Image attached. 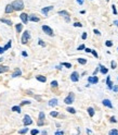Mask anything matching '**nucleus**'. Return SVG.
<instances>
[{
    "mask_svg": "<svg viewBox=\"0 0 118 135\" xmlns=\"http://www.w3.org/2000/svg\"><path fill=\"white\" fill-rule=\"evenodd\" d=\"M106 85H107V88H108V89H113L114 83L111 81V76L110 75H107V77H106Z\"/></svg>",
    "mask_w": 118,
    "mask_h": 135,
    "instance_id": "13",
    "label": "nucleus"
},
{
    "mask_svg": "<svg viewBox=\"0 0 118 135\" xmlns=\"http://www.w3.org/2000/svg\"><path fill=\"white\" fill-rule=\"evenodd\" d=\"M77 61H78V63H80V64H86L87 63V60L84 59V58H78Z\"/></svg>",
    "mask_w": 118,
    "mask_h": 135,
    "instance_id": "29",
    "label": "nucleus"
},
{
    "mask_svg": "<svg viewBox=\"0 0 118 135\" xmlns=\"http://www.w3.org/2000/svg\"><path fill=\"white\" fill-rule=\"evenodd\" d=\"M50 116L52 117V118H56V117L60 116V113H59L58 111H51V112H50Z\"/></svg>",
    "mask_w": 118,
    "mask_h": 135,
    "instance_id": "28",
    "label": "nucleus"
},
{
    "mask_svg": "<svg viewBox=\"0 0 118 135\" xmlns=\"http://www.w3.org/2000/svg\"><path fill=\"white\" fill-rule=\"evenodd\" d=\"M37 125H38V126H43V125H44V121H39V120H38Z\"/></svg>",
    "mask_w": 118,
    "mask_h": 135,
    "instance_id": "44",
    "label": "nucleus"
},
{
    "mask_svg": "<svg viewBox=\"0 0 118 135\" xmlns=\"http://www.w3.org/2000/svg\"><path fill=\"white\" fill-rule=\"evenodd\" d=\"M55 69H58V70H62V64L56 65V66H55Z\"/></svg>",
    "mask_w": 118,
    "mask_h": 135,
    "instance_id": "55",
    "label": "nucleus"
},
{
    "mask_svg": "<svg viewBox=\"0 0 118 135\" xmlns=\"http://www.w3.org/2000/svg\"><path fill=\"white\" fill-rule=\"evenodd\" d=\"M86 49V46L84 45V44H81V45H79L78 47H77V50L78 51H80V50H85Z\"/></svg>",
    "mask_w": 118,
    "mask_h": 135,
    "instance_id": "36",
    "label": "nucleus"
},
{
    "mask_svg": "<svg viewBox=\"0 0 118 135\" xmlns=\"http://www.w3.org/2000/svg\"><path fill=\"white\" fill-rule=\"evenodd\" d=\"M64 19H65V22H67V23L70 22V15H69V17H65Z\"/></svg>",
    "mask_w": 118,
    "mask_h": 135,
    "instance_id": "51",
    "label": "nucleus"
},
{
    "mask_svg": "<svg viewBox=\"0 0 118 135\" xmlns=\"http://www.w3.org/2000/svg\"><path fill=\"white\" fill-rule=\"evenodd\" d=\"M102 103H103V106L110 108V109H113V103H112V101L110 99H103L102 100Z\"/></svg>",
    "mask_w": 118,
    "mask_h": 135,
    "instance_id": "12",
    "label": "nucleus"
},
{
    "mask_svg": "<svg viewBox=\"0 0 118 135\" xmlns=\"http://www.w3.org/2000/svg\"><path fill=\"white\" fill-rule=\"evenodd\" d=\"M117 81H118V77H117Z\"/></svg>",
    "mask_w": 118,
    "mask_h": 135,
    "instance_id": "63",
    "label": "nucleus"
},
{
    "mask_svg": "<svg viewBox=\"0 0 118 135\" xmlns=\"http://www.w3.org/2000/svg\"><path fill=\"white\" fill-rule=\"evenodd\" d=\"M23 124L25 126H28V125H32L33 124V120H32V118H30V116L28 115H25L24 118H23Z\"/></svg>",
    "mask_w": 118,
    "mask_h": 135,
    "instance_id": "5",
    "label": "nucleus"
},
{
    "mask_svg": "<svg viewBox=\"0 0 118 135\" xmlns=\"http://www.w3.org/2000/svg\"><path fill=\"white\" fill-rule=\"evenodd\" d=\"M111 68H112L113 70H115V69H116V68H117V63H116V61L113 60V61L111 62Z\"/></svg>",
    "mask_w": 118,
    "mask_h": 135,
    "instance_id": "32",
    "label": "nucleus"
},
{
    "mask_svg": "<svg viewBox=\"0 0 118 135\" xmlns=\"http://www.w3.org/2000/svg\"><path fill=\"white\" fill-rule=\"evenodd\" d=\"M27 132H28V128H24L22 130H20L19 134H25V133H27Z\"/></svg>",
    "mask_w": 118,
    "mask_h": 135,
    "instance_id": "31",
    "label": "nucleus"
},
{
    "mask_svg": "<svg viewBox=\"0 0 118 135\" xmlns=\"http://www.w3.org/2000/svg\"><path fill=\"white\" fill-rule=\"evenodd\" d=\"M88 82L90 84H97L99 83V77L96 75H92V76H89L88 77Z\"/></svg>",
    "mask_w": 118,
    "mask_h": 135,
    "instance_id": "8",
    "label": "nucleus"
},
{
    "mask_svg": "<svg viewBox=\"0 0 118 135\" xmlns=\"http://www.w3.org/2000/svg\"><path fill=\"white\" fill-rule=\"evenodd\" d=\"M4 51H6V50H4L3 47H0V55H2V54L4 52Z\"/></svg>",
    "mask_w": 118,
    "mask_h": 135,
    "instance_id": "53",
    "label": "nucleus"
},
{
    "mask_svg": "<svg viewBox=\"0 0 118 135\" xmlns=\"http://www.w3.org/2000/svg\"><path fill=\"white\" fill-rule=\"evenodd\" d=\"M22 56H23V57H27L28 54L26 52V51H22Z\"/></svg>",
    "mask_w": 118,
    "mask_h": 135,
    "instance_id": "54",
    "label": "nucleus"
},
{
    "mask_svg": "<svg viewBox=\"0 0 118 135\" xmlns=\"http://www.w3.org/2000/svg\"><path fill=\"white\" fill-rule=\"evenodd\" d=\"M91 1H92V0H91Z\"/></svg>",
    "mask_w": 118,
    "mask_h": 135,
    "instance_id": "64",
    "label": "nucleus"
},
{
    "mask_svg": "<svg viewBox=\"0 0 118 135\" xmlns=\"http://www.w3.org/2000/svg\"><path fill=\"white\" fill-rule=\"evenodd\" d=\"M12 6L14 8V11H22L25 7L23 0H14V1L12 2Z\"/></svg>",
    "mask_w": 118,
    "mask_h": 135,
    "instance_id": "1",
    "label": "nucleus"
},
{
    "mask_svg": "<svg viewBox=\"0 0 118 135\" xmlns=\"http://www.w3.org/2000/svg\"><path fill=\"white\" fill-rule=\"evenodd\" d=\"M87 36H88V35H87V33L85 32V33H83V35H81V38L85 40V39H87Z\"/></svg>",
    "mask_w": 118,
    "mask_h": 135,
    "instance_id": "49",
    "label": "nucleus"
},
{
    "mask_svg": "<svg viewBox=\"0 0 118 135\" xmlns=\"http://www.w3.org/2000/svg\"><path fill=\"white\" fill-rule=\"evenodd\" d=\"M112 10H113V13H114L115 15H117V14H118L117 10H116V7H115V4H113V6H112Z\"/></svg>",
    "mask_w": 118,
    "mask_h": 135,
    "instance_id": "39",
    "label": "nucleus"
},
{
    "mask_svg": "<svg viewBox=\"0 0 118 135\" xmlns=\"http://www.w3.org/2000/svg\"><path fill=\"white\" fill-rule=\"evenodd\" d=\"M61 64H62L63 66H65V68H67V69H70V68L73 66L70 63H68V62H62V63H61Z\"/></svg>",
    "mask_w": 118,
    "mask_h": 135,
    "instance_id": "30",
    "label": "nucleus"
},
{
    "mask_svg": "<svg viewBox=\"0 0 118 135\" xmlns=\"http://www.w3.org/2000/svg\"><path fill=\"white\" fill-rule=\"evenodd\" d=\"M108 134H110V135H116V134H118V130H116V129L111 130V131L108 132Z\"/></svg>",
    "mask_w": 118,
    "mask_h": 135,
    "instance_id": "34",
    "label": "nucleus"
},
{
    "mask_svg": "<svg viewBox=\"0 0 118 135\" xmlns=\"http://www.w3.org/2000/svg\"><path fill=\"white\" fill-rule=\"evenodd\" d=\"M105 1H106V2H108V1H110V0H105Z\"/></svg>",
    "mask_w": 118,
    "mask_h": 135,
    "instance_id": "62",
    "label": "nucleus"
},
{
    "mask_svg": "<svg viewBox=\"0 0 118 135\" xmlns=\"http://www.w3.org/2000/svg\"><path fill=\"white\" fill-rule=\"evenodd\" d=\"M30 39V33H29V31H25V32L23 33L22 35V38H21V43L23 45H26L27 44V41Z\"/></svg>",
    "mask_w": 118,
    "mask_h": 135,
    "instance_id": "3",
    "label": "nucleus"
},
{
    "mask_svg": "<svg viewBox=\"0 0 118 135\" xmlns=\"http://www.w3.org/2000/svg\"><path fill=\"white\" fill-rule=\"evenodd\" d=\"M58 103H59L58 98H52V99H50V100H49L48 105H49L50 107H56V106H58Z\"/></svg>",
    "mask_w": 118,
    "mask_h": 135,
    "instance_id": "11",
    "label": "nucleus"
},
{
    "mask_svg": "<svg viewBox=\"0 0 118 135\" xmlns=\"http://www.w3.org/2000/svg\"><path fill=\"white\" fill-rule=\"evenodd\" d=\"M51 87H52V88H58L59 87V83H58V81H52V82H51Z\"/></svg>",
    "mask_w": 118,
    "mask_h": 135,
    "instance_id": "27",
    "label": "nucleus"
},
{
    "mask_svg": "<svg viewBox=\"0 0 118 135\" xmlns=\"http://www.w3.org/2000/svg\"><path fill=\"white\" fill-rule=\"evenodd\" d=\"M36 80H37L38 82L46 83V82H47V77H46L44 75H37V76H36Z\"/></svg>",
    "mask_w": 118,
    "mask_h": 135,
    "instance_id": "15",
    "label": "nucleus"
},
{
    "mask_svg": "<svg viewBox=\"0 0 118 135\" xmlns=\"http://www.w3.org/2000/svg\"><path fill=\"white\" fill-rule=\"evenodd\" d=\"M14 11V8L12 6V3H9L6 6V9H4V12H6L7 14H10V13H12Z\"/></svg>",
    "mask_w": 118,
    "mask_h": 135,
    "instance_id": "10",
    "label": "nucleus"
},
{
    "mask_svg": "<svg viewBox=\"0 0 118 135\" xmlns=\"http://www.w3.org/2000/svg\"><path fill=\"white\" fill-rule=\"evenodd\" d=\"M30 103H32L30 100H23L21 102V106H26V105H30Z\"/></svg>",
    "mask_w": 118,
    "mask_h": 135,
    "instance_id": "33",
    "label": "nucleus"
},
{
    "mask_svg": "<svg viewBox=\"0 0 118 135\" xmlns=\"http://www.w3.org/2000/svg\"><path fill=\"white\" fill-rule=\"evenodd\" d=\"M29 21H32V22H39L40 19L37 17V15H35V14H30V15H29Z\"/></svg>",
    "mask_w": 118,
    "mask_h": 135,
    "instance_id": "18",
    "label": "nucleus"
},
{
    "mask_svg": "<svg viewBox=\"0 0 118 135\" xmlns=\"http://www.w3.org/2000/svg\"><path fill=\"white\" fill-rule=\"evenodd\" d=\"M86 132H87V134H91L92 133V131H91V130H89V129H87Z\"/></svg>",
    "mask_w": 118,
    "mask_h": 135,
    "instance_id": "58",
    "label": "nucleus"
},
{
    "mask_svg": "<svg viewBox=\"0 0 118 135\" xmlns=\"http://www.w3.org/2000/svg\"><path fill=\"white\" fill-rule=\"evenodd\" d=\"M75 101V94L74 93H69V94L64 98V102L66 105H71Z\"/></svg>",
    "mask_w": 118,
    "mask_h": 135,
    "instance_id": "2",
    "label": "nucleus"
},
{
    "mask_svg": "<svg viewBox=\"0 0 118 135\" xmlns=\"http://www.w3.org/2000/svg\"><path fill=\"white\" fill-rule=\"evenodd\" d=\"M38 44H39L40 46H41V47H46V43H44V41H43L41 38H39V39H38Z\"/></svg>",
    "mask_w": 118,
    "mask_h": 135,
    "instance_id": "35",
    "label": "nucleus"
},
{
    "mask_svg": "<svg viewBox=\"0 0 118 135\" xmlns=\"http://www.w3.org/2000/svg\"><path fill=\"white\" fill-rule=\"evenodd\" d=\"M53 6H49V7H44V8H42L41 9V12L44 14V15H48V13L51 11V10H53Z\"/></svg>",
    "mask_w": 118,
    "mask_h": 135,
    "instance_id": "14",
    "label": "nucleus"
},
{
    "mask_svg": "<svg viewBox=\"0 0 118 135\" xmlns=\"http://www.w3.org/2000/svg\"><path fill=\"white\" fill-rule=\"evenodd\" d=\"M76 1H77V3H78V4H80V6H83L84 2H85V0H76Z\"/></svg>",
    "mask_w": 118,
    "mask_h": 135,
    "instance_id": "48",
    "label": "nucleus"
},
{
    "mask_svg": "<svg viewBox=\"0 0 118 135\" xmlns=\"http://www.w3.org/2000/svg\"><path fill=\"white\" fill-rule=\"evenodd\" d=\"M9 71V66L8 65H0V74L6 73V72Z\"/></svg>",
    "mask_w": 118,
    "mask_h": 135,
    "instance_id": "20",
    "label": "nucleus"
},
{
    "mask_svg": "<svg viewBox=\"0 0 118 135\" xmlns=\"http://www.w3.org/2000/svg\"><path fill=\"white\" fill-rule=\"evenodd\" d=\"M3 61V58H0V62H2Z\"/></svg>",
    "mask_w": 118,
    "mask_h": 135,
    "instance_id": "61",
    "label": "nucleus"
},
{
    "mask_svg": "<svg viewBox=\"0 0 118 135\" xmlns=\"http://www.w3.org/2000/svg\"><path fill=\"white\" fill-rule=\"evenodd\" d=\"M26 94H28V95H33V96H34V94H33L32 91H26Z\"/></svg>",
    "mask_w": 118,
    "mask_h": 135,
    "instance_id": "57",
    "label": "nucleus"
},
{
    "mask_svg": "<svg viewBox=\"0 0 118 135\" xmlns=\"http://www.w3.org/2000/svg\"><path fill=\"white\" fill-rule=\"evenodd\" d=\"M86 13V10H81L80 11V14H85Z\"/></svg>",
    "mask_w": 118,
    "mask_h": 135,
    "instance_id": "59",
    "label": "nucleus"
},
{
    "mask_svg": "<svg viewBox=\"0 0 118 135\" xmlns=\"http://www.w3.org/2000/svg\"><path fill=\"white\" fill-rule=\"evenodd\" d=\"M44 119H46L44 112H43V111H40L39 115H38V120H39V121H44Z\"/></svg>",
    "mask_w": 118,
    "mask_h": 135,
    "instance_id": "23",
    "label": "nucleus"
},
{
    "mask_svg": "<svg viewBox=\"0 0 118 135\" xmlns=\"http://www.w3.org/2000/svg\"><path fill=\"white\" fill-rule=\"evenodd\" d=\"M114 93H118V85H114L113 86V89H112Z\"/></svg>",
    "mask_w": 118,
    "mask_h": 135,
    "instance_id": "42",
    "label": "nucleus"
},
{
    "mask_svg": "<svg viewBox=\"0 0 118 135\" xmlns=\"http://www.w3.org/2000/svg\"><path fill=\"white\" fill-rule=\"evenodd\" d=\"M99 66H100V72L102 74H107V72H108V69H107V68H105L103 64H99Z\"/></svg>",
    "mask_w": 118,
    "mask_h": 135,
    "instance_id": "16",
    "label": "nucleus"
},
{
    "mask_svg": "<svg viewBox=\"0 0 118 135\" xmlns=\"http://www.w3.org/2000/svg\"><path fill=\"white\" fill-rule=\"evenodd\" d=\"M66 110H67V112H69V113H73V115L76 113V109L73 108V107H67L66 108Z\"/></svg>",
    "mask_w": 118,
    "mask_h": 135,
    "instance_id": "25",
    "label": "nucleus"
},
{
    "mask_svg": "<svg viewBox=\"0 0 118 135\" xmlns=\"http://www.w3.org/2000/svg\"><path fill=\"white\" fill-rule=\"evenodd\" d=\"M11 46H12V40H9L8 41V43L6 44V46H4V50H8V49H10V48H11Z\"/></svg>",
    "mask_w": 118,
    "mask_h": 135,
    "instance_id": "26",
    "label": "nucleus"
},
{
    "mask_svg": "<svg viewBox=\"0 0 118 135\" xmlns=\"http://www.w3.org/2000/svg\"><path fill=\"white\" fill-rule=\"evenodd\" d=\"M0 22L7 24V25H9V26H11V25H12V22H11L10 20H8V19H3V18H1V19H0Z\"/></svg>",
    "mask_w": 118,
    "mask_h": 135,
    "instance_id": "22",
    "label": "nucleus"
},
{
    "mask_svg": "<svg viewBox=\"0 0 118 135\" xmlns=\"http://www.w3.org/2000/svg\"><path fill=\"white\" fill-rule=\"evenodd\" d=\"M91 54L94 56V58H99V55H97V52H96L95 50H93V49H92V52H91Z\"/></svg>",
    "mask_w": 118,
    "mask_h": 135,
    "instance_id": "43",
    "label": "nucleus"
},
{
    "mask_svg": "<svg viewBox=\"0 0 118 135\" xmlns=\"http://www.w3.org/2000/svg\"><path fill=\"white\" fill-rule=\"evenodd\" d=\"M54 134H55V135H63V134H64V131H56Z\"/></svg>",
    "mask_w": 118,
    "mask_h": 135,
    "instance_id": "47",
    "label": "nucleus"
},
{
    "mask_svg": "<svg viewBox=\"0 0 118 135\" xmlns=\"http://www.w3.org/2000/svg\"><path fill=\"white\" fill-rule=\"evenodd\" d=\"M38 133H39V131H38L37 129H35V130H32V131H30V134H32V135H35V134H38Z\"/></svg>",
    "mask_w": 118,
    "mask_h": 135,
    "instance_id": "41",
    "label": "nucleus"
},
{
    "mask_svg": "<svg viewBox=\"0 0 118 135\" xmlns=\"http://www.w3.org/2000/svg\"><path fill=\"white\" fill-rule=\"evenodd\" d=\"M20 19H21L22 21V23L23 24H27L28 23V21H29V15L27 13H22V14H20Z\"/></svg>",
    "mask_w": 118,
    "mask_h": 135,
    "instance_id": "6",
    "label": "nucleus"
},
{
    "mask_svg": "<svg viewBox=\"0 0 118 135\" xmlns=\"http://www.w3.org/2000/svg\"><path fill=\"white\" fill-rule=\"evenodd\" d=\"M87 111H88V115L92 118V117H94L95 115V110H94V108H92V107H88V109H87Z\"/></svg>",
    "mask_w": 118,
    "mask_h": 135,
    "instance_id": "17",
    "label": "nucleus"
},
{
    "mask_svg": "<svg viewBox=\"0 0 118 135\" xmlns=\"http://www.w3.org/2000/svg\"><path fill=\"white\" fill-rule=\"evenodd\" d=\"M34 98L36 100H38V101H41V97L40 96H37V95H34Z\"/></svg>",
    "mask_w": 118,
    "mask_h": 135,
    "instance_id": "46",
    "label": "nucleus"
},
{
    "mask_svg": "<svg viewBox=\"0 0 118 135\" xmlns=\"http://www.w3.org/2000/svg\"><path fill=\"white\" fill-rule=\"evenodd\" d=\"M105 46H106V47H112V46H113V41L106 40V41H105Z\"/></svg>",
    "mask_w": 118,
    "mask_h": 135,
    "instance_id": "37",
    "label": "nucleus"
},
{
    "mask_svg": "<svg viewBox=\"0 0 118 135\" xmlns=\"http://www.w3.org/2000/svg\"><path fill=\"white\" fill-rule=\"evenodd\" d=\"M58 14L61 15V17H63V18H65V17H69V13L66 11V10H61V11L58 12Z\"/></svg>",
    "mask_w": 118,
    "mask_h": 135,
    "instance_id": "21",
    "label": "nucleus"
},
{
    "mask_svg": "<svg viewBox=\"0 0 118 135\" xmlns=\"http://www.w3.org/2000/svg\"><path fill=\"white\" fill-rule=\"evenodd\" d=\"M93 33H94L95 35H99V36L101 35V32H100L99 29H96V28H94V29H93Z\"/></svg>",
    "mask_w": 118,
    "mask_h": 135,
    "instance_id": "45",
    "label": "nucleus"
},
{
    "mask_svg": "<svg viewBox=\"0 0 118 135\" xmlns=\"http://www.w3.org/2000/svg\"><path fill=\"white\" fill-rule=\"evenodd\" d=\"M110 122H111V123H116V122H117V119H116L114 116H113V117H111V119H110Z\"/></svg>",
    "mask_w": 118,
    "mask_h": 135,
    "instance_id": "40",
    "label": "nucleus"
},
{
    "mask_svg": "<svg viewBox=\"0 0 118 135\" xmlns=\"http://www.w3.org/2000/svg\"><path fill=\"white\" fill-rule=\"evenodd\" d=\"M99 71H100V66H97L96 69L94 70V72H93V75H96V74H97V72H99Z\"/></svg>",
    "mask_w": 118,
    "mask_h": 135,
    "instance_id": "50",
    "label": "nucleus"
},
{
    "mask_svg": "<svg viewBox=\"0 0 118 135\" xmlns=\"http://www.w3.org/2000/svg\"><path fill=\"white\" fill-rule=\"evenodd\" d=\"M79 77H80V75H79V73L77 71H74L73 73L70 74V81L71 82H78L79 81Z\"/></svg>",
    "mask_w": 118,
    "mask_h": 135,
    "instance_id": "7",
    "label": "nucleus"
},
{
    "mask_svg": "<svg viewBox=\"0 0 118 135\" xmlns=\"http://www.w3.org/2000/svg\"><path fill=\"white\" fill-rule=\"evenodd\" d=\"M113 23H114V25H115V26H117V27H118V20H115Z\"/></svg>",
    "mask_w": 118,
    "mask_h": 135,
    "instance_id": "56",
    "label": "nucleus"
},
{
    "mask_svg": "<svg viewBox=\"0 0 118 135\" xmlns=\"http://www.w3.org/2000/svg\"><path fill=\"white\" fill-rule=\"evenodd\" d=\"M41 28H42V31H43V33H44V34H47L48 36H51V37H53V36H54L53 29L51 28L50 26H48V25H42Z\"/></svg>",
    "mask_w": 118,
    "mask_h": 135,
    "instance_id": "4",
    "label": "nucleus"
},
{
    "mask_svg": "<svg viewBox=\"0 0 118 135\" xmlns=\"http://www.w3.org/2000/svg\"><path fill=\"white\" fill-rule=\"evenodd\" d=\"M85 51H86L87 54H91V52H92V49H90V48H86Z\"/></svg>",
    "mask_w": 118,
    "mask_h": 135,
    "instance_id": "52",
    "label": "nucleus"
},
{
    "mask_svg": "<svg viewBox=\"0 0 118 135\" xmlns=\"http://www.w3.org/2000/svg\"><path fill=\"white\" fill-rule=\"evenodd\" d=\"M21 75H22V71H21V69L16 68V69H14L13 73L11 74V77H12V79H15V77H19V76H21Z\"/></svg>",
    "mask_w": 118,
    "mask_h": 135,
    "instance_id": "9",
    "label": "nucleus"
},
{
    "mask_svg": "<svg viewBox=\"0 0 118 135\" xmlns=\"http://www.w3.org/2000/svg\"><path fill=\"white\" fill-rule=\"evenodd\" d=\"M21 107H22L21 105H20V106H13L11 110H12L13 112H17V113H21V112H22V109H21Z\"/></svg>",
    "mask_w": 118,
    "mask_h": 135,
    "instance_id": "19",
    "label": "nucleus"
},
{
    "mask_svg": "<svg viewBox=\"0 0 118 135\" xmlns=\"http://www.w3.org/2000/svg\"><path fill=\"white\" fill-rule=\"evenodd\" d=\"M15 29H16V32L17 33H21L22 32V29H23V24L22 23H19L15 25Z\"/></svg>",
    "mask_w": 118,
    "mask_h": 135,
    "instance_id": "24",
    "label": "nucleus"
},
{
    "mask_svg": "<svg viewBox=\"0 0 118 135\" xmlns=\"http://www.w3.org/2000/svg\"><path fill=\"white\" fill-rule=\"evenodd\" d=\"M41 133H42V134H43V135H44V134H48V132H47V131H42V132H41Z\"/></svg>",
    "mask_w": 118,
    "mask_h": 135,
    "instance_id": "60",
    "label": "nucleus"
},
{
    "mask_svg": "<svg viewBox=\"0 0 118 135\" xmlns=\"http://www.w3.org/2000/svg\"><path fill=\"white\" fill-rule=\"evenodd\" d=\"M73 25H74L75 27H83V24H81L80 22H75Z\"/></svg>",
    "mask_w": 118,
    "mask_h": 135,
    "instance_id": "38",
    "label": "nucleus"
}]
</instances>
